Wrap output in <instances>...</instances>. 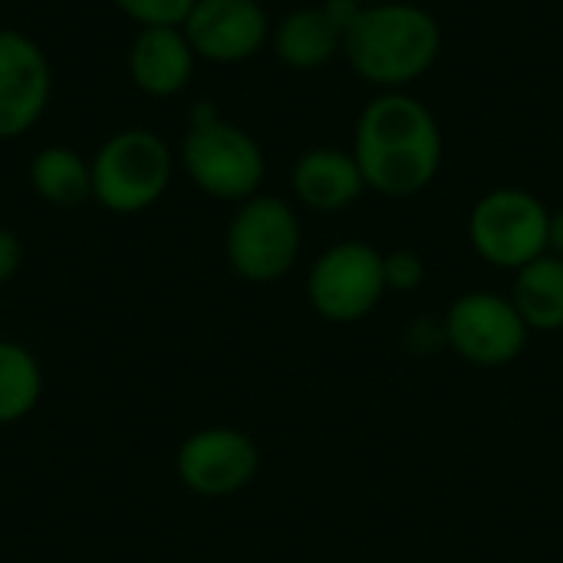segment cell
Here are the masks:
<instances>
[{"label":"cell","instance_id":"6da1fadb","mask_svg":"<svg viewBox=\"0 0 563 563\" xmlns=\"http://www.w3.org/2000/svg\"><path fill=\"white\" fill-rule=\"evenodd\" d=\"M350 152L363 172L366 191L416 198L442 172L445 135L435 112L409 89L376 92L356 119Z\"/></svg>","mask_w":563,"mask_h":563},{"label":"cell","instance_id":"7a4b0ae2","mask_svg":"<svg viewBox=\"0 0 563 563\" xmlns=\"http://www.w3.org/2000/svg\"><path fill=\"white\" fill-rule=\"evenodd\" d=\"M442 56V23L412 0L363 7L343 36V59L379 92L416 86Z\"/></svg>","mask_w":563,"mask_h":563},{"label":"cell","instance_id":"3957f363","mask_svg":"<svg viewBox=\"0 0 563 563\" xmlns=\"http://www.w3.org/2000/svg\"><path fill=\"white\" fill-rule=\"evenodd\" d=\"M178 158L188 181L214 201L241 205L261 195L267 178L261 142L247 129L228 122L208 99L191 106Z\"/></svg>","mask_w":563,"mask_h":563},{"label":"cell","instance_id":"277c9868","mask_svg":"<svg viewBox=\"0 0 563 563\" xmlns=\"http://www.w3.org/2000/svg\"><path fill=\"white\" fill-rule=\"evenodd\" d=\"M92 165V201L112 214H142L162 201L175 178V152L152 129H119L109 135Z\"/></svg>","mask_w":563,"mask_h":563},{"label":"cell","instance_id":"5b68a950","mask_svg":"<svg viewBox=\"0 0 563 563\" xmlns=\"http://www.w3.org/2000/svg\"><path fill=\"white\" fill-rule=\"evenodd\" d=\"M465 231L478 261L515 274L548 254L551 208L528 188L501 185L472 205Z\"/></svg>","mask_w":563,"mask_h":563},{"label":"cell","instance_id":"8992f818","mask_svg":"<svg viewBox=\"0 0 563 563\" xmlns=\"http://www.w3.org/2000/svg\"><path fill=\"white\" fill-rule=\"evenodd\" d=\"M303 247V224L297 208L280 195H254L241 201L224 231L228 267L247 284L284 280Z\"/></svg>","mask_w":563,"mask_h":563},{"label":"cell","instance_id":"52a82bcc","mask_svg":"<svg viewBox=\"0 0 563 563\" xmlns=\"http://www.w3.org/2000/svg\"><path fill=\"white\" fill-rule=\"evenodd\" d=\"M383 251L369 241H340L307 271V300L327 323L350 327L366 320L386 300Z\"/></svg>","mask_w":563,"mask_h":563},{"label":"cell","instance_id":"ba28073f","mask_svg":"<svg viewBox=\"0 0 563 563\" xmlns=\"http://www.w3.org/2000/svg\"><path fill=\"white\" fill-rule=\"evenodd\" d=\"M449 350L482 369H498L515 363L528 340L531 330L521 320L515 300L498 290H468L459 294L449 310L442 313Z\"/></svg>","mask_w":563,"mask_h":563},{"label":"cell","instance_id":"9c48e42d","mask_svg":"<svg viewBox=\"0 0 563 563\" xmlns=\"http://www.w3.org/2000/svg\"><path fill=\"white\" fill-rule=\"evenodd\" d=\"M175 472L191 495L231 498L244 492L261 472L257 442L231 426H208L191 432L175 455Z\"/></svg>","mask_w":563,"mask_h":563},{"label":"cell","instance_id":"30bf717a","mask_svg":"<svg viewBox=\"0 0 563 563\" xmlns=\"http://www.w3.org/2000/svg\"><path fill=\"white\" fill-rule=\"evenodd\" d=\"M53 66L23 30L0 26V142L26 135L49 109Z\"/></svg>","mask_w":563,"mask_h":563},{"label":"cell","instance_id":"8fae6325","mask_svg":"<svg viewBox=\"0 0 563 563\" xmlns=\"http://www.w3.org/2000/svg\"><path fill=\"white\" fill-rule=\"evenodd\" d=\"M181 30L198 59L234 66L271 43L274 23L261 0H198Z\"/></svg>","mask_w":563,"mask_h":563},{"label":"cell","instance_id":"7c38bea8","mask_svg":"<svg viewBox=\"0 0 563 563\" xmlns=\"http://www.w3.org/2000/svg\"><path fill=\"white\" fill-rule=\"evenodd\" d=\"M290 195L313 214H340L366 195V181L350 148L313 145L290 168Z\"/></svg>","mask_w":563,"mask_h":563},{"label":"cell","instance_id":"4fadbf2b","mask_svg":"<svg viewBox=\"0 0 563 563\" xmlns=\"http://www.w3.org/2000/svg\"><path fill=\"white\" fill-rule=\"evenodd\" d=\"M125 66L139 92L152 99H172L188 89L198 56L181 26H139Z\"/></svg>","mask_w":563,"mask_h":563},{"label":"cell","instance_id":"5bb4252c","mask_svg":"<svg viewBox=\"0 0 563 563\" xmlns=\"http://www.w3.org/2000/svg\"><path fill=\"white\" fill-rule=\"evenodd\" d=\"M343 30L330 13L317 7H297L274 23L271 46L277 59L290 69H320L330 59L343 56Z\"/></svg>","mask_w":563,"mask_h":563},{"label":"cell","instance_id":"9a60e30c","mask_svg":"<svg viewBox=\"0 0 563 563\" xmlns=\"http://www.w3.org/2000/svg\"><path fill=\"white\" fill-rule=\"evenodd\" d=\"M528 323L531 333H561L563 330V257L541 254L528 267L515 271L508 294Z\"/></svg>","mask_w":563,"mask_h":563},{"label":"cell","instance_id":"2e32d148","mask_svg":"<svg viewBox=\"0 0 563 563\" xmlns=\"http://www.w3.org/2000/svg\"><path fill=\"white\" fill-rule=\"evenodd\" d=\"M33 191L56 208H76L92 198V165L69 145H43L30 158Z\"/></svg>","mask_w":563,"mask_h":563},{"label":"cell","instance_id":"e0dca14e","mask_svg":"<svg viewBox=\"0 0 563 563\" xmlns=\"http://www.w3.org/2000/svg\"><path fill=\"white\" fill-rule=\"evenodd\" d=\"M43 396V369L36 356L13 340H0V426L26 419Z\"/></svg>","mask_w":563,"mask_h":563},{"label":"cell","instance_id":"ac0fdd59","mask_svg":"<svg viewBox=\"0 0 563 563\" xmlns=\"http://www.w3.org/2000/svg\"><path fill=\"white\" fill-rule=\"evenodd\" d=\"M139 26H181L198 0H112Z\"/></svg>","mask_w":563,"mask_h":563},{"label":"cell","instance_id":"d6986e66","mask_svg":"<svg viewBox=\"0 0 563 563\" xmlns=\"http://www.w3.org/2000/svg\"><path fill=\"white\" fill-rule=\"evenodd\" d=\"M383 277L389 294H416L426 284V261L409 247H396L383 254Z\"/></svg>","mask_w":563,"mask_h":563},{"label":"cell","instance_id":"ffe728a7","mask_svg":"<svg viewBox=\"0 0 563 563\" xmlns=\"http://www.w3.org/2000/svg\"><path fill=\"white\" fill-rule=\"evenodd\" d=\"M402 343H406V350L416 353V356H435V353L449 350V336H445L442 317L422 313V317L409 320V327H406V333H402Z\"/></svg>","mask_w":563,"mask_h":563},{"label":"cell","instance_id":"44dd1931","mask_svg":"<svg viewBox=\"0 0 563 563\" xmlns=\"http://www.w3.org/2000/svg\"><path fill=\"white\" fill-rule=\"evenodd\" d=\"M20 264H23V244L10 228L0 224V284L13 280Z\"/></svg>","mask_w":563,"mask_h":563},{"label":"cell","instance_id":"7402d4cb","mask_svg":"<svg viewBox=\"0 0 563 563\" xmlns=\"http://www.w3.org/2000/svg\"><path fill=\"white\" fill-rule=\"evenodd\" d=\"M548 251L563 257V208L551 211V244H548Z\"/></svg>","mask_w":563,"mask_h":563},{"label":"cell","instance_id":"603a6c76","mask_svg":"<svg viewBox=\"0 0 563 563\" xmlns=\"http://www.w3.org/2000/svg\"><path fill=\"white\" fill-rule=\"evenodd\" d=\"M356 7H373V3H383V0H353Z\"/></svg>","mask_w":563,"mask_h":563}]
</instances>
